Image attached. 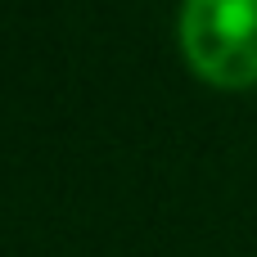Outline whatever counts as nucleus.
<instances>
[{"mask_svg": "<svg viewBox=\"0 0 257 257\" xmlns=\"http://www.w3.org/2000/svg\"><path fill=\"white\" fill-rule=\"evenodd\" d=\"M176 36L203 81L257 86V0H181Z\"/></svg>", "mask_w": 257, "mask_h": 257, "instance_id": "obj_1", "label": "nucleus"}]
</instances>
